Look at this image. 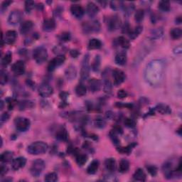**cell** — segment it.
Segmentation results:
<instances>
[{
	"instance_id": "obj_30",
	"label": "cell",
	"mask_w": 182,
	"mask_h": 182,
	"mask_svg": "<svg viewBox=\"0 0 182 182\" xmlns=\"http://www.w3.org/2000/svg\"><path fill=\"white\" fill-rule=\"evenodd\" d=\"M0 159H1L2 162H9V161L13 160V153L9 151L4 152L1 154Z\"/></svg>"
},
{
	"instance_id": "obj_5",
	"label": "cell",
	"mask_w": 182,
	"mask_h": 182,
	"mask_svg": "<svg viewBox=\"0 0 182 182\" xmlns=\"http://www.w3.org/2000/svg\"><path fill=\"white\" fill-rule=\"evenodd\" d=\"M83 31L86 34L94 33V32H98L100 30V24L97 20H93L91 21L85 22L83 24Z\"/></svg>"
},
{
	"instance_id": "obj_42",
	"label": "cell",
	"mask_w": 182,
	"mask_h": 182,
	"mask_svg": "<svg viewBox=\"0 0 182 182\" xmlns=\"http://www.w3.org/2000/svg\"><path fill=\"white\" fill-rule=\"evenodd\" d=\"M144 12L143 9H138L137 10L134 14V19L136 21L141 22L144 19Z\"/></svg>"
},
{
	"instance_id": "obj_45",
	"label": "cell",
	"mask_w": 182,
	"mask_h": 182,
	"mask_svg": "<svg viewBox=\"0 0 182 182\" xmlns=\"http://www.w3.org/2000/svg\"><path fill=\"white\" fill-rule=\"evenodd\" d=\"M110 7H112V9H114V10H119L122 8H123L124 7V4L123 2H110Z\"/></svg>"
},
{
	"instance_id": "obj_55",
	"label": "cell",
	"mask_w": 182,
	"mask_h": 182,
	"mask_svg": "<svg viewBox=\"0 0 182 182\" xmlns=\"http://www.w3.org/2000/svg\"><path fill=\"white\" fill-rule=\"evenodd\" d=\"M9 118V115L7 113H4L2 114V116H1V124L2 125L5 123V122H7V120H8Z\"/></svg>"
},
{
	"instance_id": "obj_32",
	"label": "cell",
	"mask_w": 182,
	"mask_h": 182,
	"mask_svg": "<svg viewBox=\"0 0 182 182\" xmlns=\"http://www.w3.org/2000/svg\"><path fill=\"white\" fill-rule=\"evenodd\" d=\"M142 26H136L135 28L133 29H131V31H129L128 34L129 38L131 39H134L138 37L139 34H141V32L142 31Z\"/></svg>"
},
{
	"instance_id": "obj_59",
	"label": "cell",
	"mask_w": 182,
	"mask_h": 182,
	"mask_svg": "<svg viewBox=\"0 0 182 182\" xmlns=\"http://www.w3.org/2000/svg\"><path fill=\"white\" fill-rule=\"evenodd\" d=\"M181 23V17L179 16V17H177V18L176 19V24H180Z\"/></svg>"
},
{
	"instance_id": "obj_39",
	"label": "cell",
	"mask_w": 182,
	"mask_h": 182,
	"mask_svg": "<svg viewBox=\"0 0 182 182\" xmlns=\"http://www.w3.org/2000/svg\"><path fill=\"white\" fill-rule=\"evenodd\" d=\"M159 9L162 12H169L170 10V3L169 1H161L159 3Z\"/></svg>"
},
{
	"instance_id": "obj_1",
	"label": "cell",
	"mask_w": 182,
	"mask_h": 182,
	"mask_svg": "<svg viewBox=\"0 0 182 182\" xmlns=\"http://www.w3.org/2000/svg\"><path fill=\"white\" fill-rule=\"evenodd\" d=\"M48 148V144L44 142H35L28 147L27 152L31 155H39L46 153Z\"/></svg>"
},
{
	"instance_id": "obj_49",
	"label": "cell",
	"mask_w": 182,
	"mask_h": 182,
	"mask_svg": "<svg viewBox=\"0 0 182 182\" xmlns=\"http://www.w3.org/2000/svg\"><path fill=\"white\" fill-rule=\"evenodd\" d=\"M124 124L127 127H128V128H134V126H135V122H134L133 119H130V118H126L124 119Z\"/></svg>"
},
{
	"instance_id": "obj_54",
	"label": "cell",
	"mask_w": 182,
	"mask_h": 182,
	"mask_svg": "<svg viewBox=\"0 0 182 182\" xmlns=\"http://www.w3.org/2000/svg\"><path fill=\"white\" fill-rule=\"evenodd\" d=\"M118 97L119 98H124L128 96V93L124 90H119L118 92Z\"/></svg>"
},
{
	"instance_id": "obj_44",
	"label": "cell",
	"mask_w": 182,
	"mask_h": 182,
	"mask_svg": "<svg viewBox=\"0 0 182 182\" xmlns=\"http://www.w3.org/2000/svg\"><path fill=\"white\" fill-rule=\"evenodd\" d=\"M135 146H136V144H129V146L126 147H119V148H118V151L122 154H129V153H130V152L132 151V149H133Z\"/></svg>"
},
{
	"instance_id": "obj_22",
	"label": "cell",
	"mask_w": 182,
	"mask_h": 182,
	"mask_svg": "<svg viewBox=\"0 0 182 182\" xmlns=\"http://www.w3.org/2000/svg\"><path fill=\"white\" fill-rule=\"evenodd\" d=\"M127 54L125 52H119L116 55L114 61L119 66H123L127 62Z\"/></svg>"
},
{
	"instance_id": "obj_43",
	"label": "cell",
	"mask_w": 182,
	"mask_h": 182,
	"mask_svg": "<svg viewBox=\"0 0 182 182\" xmlns=\"http://www.w3.org/2000/svg\"><path fill=\"white\" fill-rule=\"evenodd\" d=\"M100 66V56L98 55L93 60V64H92V68L94 71H99Z\"/></svg>"
},
{
	"instance_id": "obj_53",
	"label": "cell",
	"mask_w": 182,
	"mask_h": 182,
	"mask_svg": "<svg viewBox=\"0 0 182 182\" xmlns=\"http://www.w3.org/2000/svg\"><path fill=\"white\" fill-rule=\"evenodd\" d=\"M12 3V1H4L2 2V6H1V11L3 12L5 9H6L7 7H8L10 4Z\"/></svg>"
},
{
	"instance_id": "obj_46",
	"label": "cell",
	"mask_w": 182,
	"mask_h": 182,
	"mask_svg": "<svg viewBox=\"0 0 182 182\" xmlns=\"http://www.w3.org/2000/svg\"><path fill=\"white\" fill-rule=\"evenodd\" d=\"M35 7V3L33 1H26L25 2V10L27 13H30Z\"/></svg>"
},
{
	"instance_id": "obj_41",
	"label": "cell",
	"mask_w": 182,
	"mask_h": 182,
	"mask_svg": "<svg viewBox=\"0 0 182 182\" xmlns=\"http://www.w3.org/2000/svg\"><path fill=\"white\" fill-rule=\"evenodd\" d=\"M44 180L48 182H55L58 180V175L55 172L49 173L45 176Z\"/></svg>"
},
{
	"instance_id": "obj_25",
	"label": "cell",
	"mask_w": 182,
	"mask_h": 182,
	"mask_svg": "<svg viewBox=\"0 0 182 182\" xmlns=\"http://www.w3.org/2000/svg\"><path fill=\"white\" fill-rule=\"evenodd\" d=\"M133 179L135 181H144L146 180V174L143 171V169H138L136 170L133 175Z\"/></svg>"
},
{
	"instance_id": "obj_50",
	"label": "cell",
	"mask_w": 182,
	"mask_h": 182,
	"mask_svg": "<svg viewBox=\"0 0 182 182\" xmlns=\"http://www.w3.org/2000/svg\"><path fill=\"white\" fill-rule=\"evenodd\" d=\"M152 34V38H160L163 34V31L160 29L153 30Z\"/></svg>"
},
{
	"instance_id": "obj_37",
	"label": "cell",
	"mask_w": 182,
	"mask_h": 182,
	"mask_svg": "<svg viewBox=\"0 0 182 182\" xmlns=\"http://www.w3.org/2000/svg\"><path fill=\"white\" fill-rule=\"evenodd\" d=\"M34 106V104L31 101L28 100H24L22 101L19 104V108L21 110H24L27 109H31L32 107Z\"/></svg>"
},
{
	"instance_id": "obj_6",
	"label": "cell",
	"mask_w": 182,
	"mask_h": 182,
	"mask_svg": "<svg viewBox=\"0 0 182 182\" xmlns=\"http://www.w3.org/2000/svg\"><path fill=\"white\" fill-rule=\"evenodd\" d=\"M14 123L16 129L19 132H26L27 129H29L30 124H31L30 120L28 118H22V117L16 118Z\"/></svg>"
},
{
	"instance_id": "obj_35",
	"label": "cell",
	"mask_w": 182,
	"mask_h": 182,
	"mask_svg": "<svg viewBox=\"0 0 182 182\" xmlns=\"http://www.w3.org/2000/svg\"><path fill=\"white\" fill-rule=\"evenodd\" d=\"M94 124L98 128H103L105 127L106 122L102 117H97L94 120Z\"/></svg>"
},
{
	"instance_id": "obj_2",
	"label": "cell",
	"mask_w": 182,
	"mask_h": 182,
	"mask_svg": "<svg viewBox=\"0 0 182 182\" xmlns=\"http://www.w3.org/2000/svg\"><path fill=\"white\" fill-rule=\"evenodd\" d=\"M33 57L35 61L38 64L44 63L48 58V52L47 50L43 46L37 47L33 52Z\"/></svg>"
},
{
	"instance_id": "obj_48",
	"label": "cell",
	"mask_w": 182,
	"mask_h": 182,
	"mask_svg": "<svg viewBox=\"0 0 182 182\" xmlns=\"http://www.w3.org/2000/svg\"><path fill=\"white\" fill-rule=\"evenodd\" d=\"M7 80H8V76H7L6 72H4L3 70H2L1 76H0V81H1V84L2 86L7 83Z\"/></svg>"
},
{
	"instance_id": "obj_18",
	"label": "cell",
	"mask_w": 182,
	"mask_h": 182,
	"mask_svg": "<svg viewBox=\"0 0 182 182\" xmlns=\"http://www.w3.org/2000/svg\"><path fill=\"white\" fill-rule=\"evenodd\" d=\"M86 11L87 14H88L89 16L94 17L98 14L99 8L96 4L93 3V2H89L88 5H87Z\"/></svg>"
},
{
	"instance_id": "obj_60",
	"label": "cell",
	"mask_w": 182,
	"mask_h": 182,
	"mask_svg": "<svg viewBox=\"0 0 182 182\" xmlns=\"http://www.w3.org/2000/svg\"><path fill=\"white\" fill-rule=\"evenodd\" d=\"M3 108H4V103H3V101H1V110L2 109H3Z\"/></svg>"
},
{
	"instance_id": "obj_4",
	"label": "cell",
	"mask_w": 182,
	"mask_h": 182,
	"mask_svg": "<svg viewBox=\"0 0 182 182\" xmlns=\"http://www.w3.org/2000/svg\"><path fill=\"white\" fill-rule=\"evenodd\" d=\"M90 74V56L88 54L85 55L82 61L81 77L82 81H86L88 78Z\"/></svg>"
},
{
	"instance_id": "obj_19",
	"label": "cell",
	"mask_w": 182,
	"mask_h": 182,
	"mask_svg": "<svg viewBox=\"0 0 182 182\" xmlns=\"http://www.w3.org/2000/svg\"><path fill=\"white\" fill-rule=\"evenodd\" d=\"M56 28V21L53 19H46L44 21L43 24V29L44 31L50 32L54 31Z\"/></svg>"
},
{
	"instance_id": "obj_51",
	"label": "cell",
	"mask_w": 182,
	"mask_h": 182,
	"mask_svg": "<svg viewBox=\"0 0 182 182\" xmlns=\"http://www.w3.org/2000/svg\"><path fill=\"white\" fill-rule=\"evenodd\" d=\"M123 8H124L125 13L128 15H129L130 14H132V12H133L134 10V7L133 4H129L128 6H124V5Z\"/></svg>"
},
{
	"instance_id": "obj_38",
	"label": "cell",
	"mask_w": 182,
	"mask_h": 182,
	"mask_svg": "<svg viewBox=\"0 0 182 182\" xmlns=\"http://www.w3.org/2000/svg\"><path fill=\"white\" fill-rule=\"evenodd\" d=\"M76 93L78 96H83L87 93L86 87L83 84H78L76 88Z\"/></svg>"
},
{
	"instance_id": "obj_29",
	"label": "cell",
	"mask_w": 182,
	"mask_h": 182,
	"mask_svg": "<svg viewBox=\"0 0 182 182\" xmlns=\"http://www.w3.org/2000/svg\"><path fill=\"white\" fill-rule=\"evenodd\" d=\"M102 46V43L98 39H92L89 41L88 49L91 50L99 49Z\"/></svg>"
},
{
	"instance_id": "obj_36",
	"label": "cell",
	"mask_w": 182,
	"mask_h": 182,
	"mask_svg": "<svg viewBox=\"0 0 182 182\" xmlns=\"http://www.w3.org/2000/svg\"><path fill=\"white\" fill-rule=\"evenodd\" d=\"M118 43L122 48L128 49L129 47V42L128 39L124 38V36H119L118 38Z\"/></svg>"
},
{
	"instance_id": "obj_15",
	"label": "cell",
	"mask_w": 182,
	"mask_h": 182,
	"mask_svg": "<svg viewBox=\"0 0 182 182\" xmlns=\"http://www.w3.org/2000/svg\"><path fill=\"white\" fill-rule=\"evenodd\" d=\"M71 14L77 19H81L84 15V9L79 4H73L71 7Z\"/></svg>"
},
{
	"instance_id": "obj_31",
	"label": "cell",
	"mask_w": 182,
	"mask_h": 182,
	"mask_svg": "<svg viewBox=\"0 0 182 182\" xmlns=\"http://www.w3.org/2000/svg\"><path fill=\"white\" fill-rule=\"evenodd\" d=\"M129 168V162L125 159H123L119 161V171L121 173H125Z\"/></svg>"
},
{
	"instance_id": "obj_9",
	"label": "cell",
	"mask_w": 182,
	"mask_h": 182,
	"mask_svg": "<svg viewBox=\"0 0 182 182\" xmlns=\"http://www.w3.org/2000/svg\"><path fill=\"white\" fill-rule=\"evenodd\" d=\"M65 61H66V57L64 56H57L56 58H54L50 61L48 66V71L50 72L54 71L57 67L63 64Z\"/></svg>"
},
{
	"instance_id": "obj_23",
	"label": "cell",
	"mask_w": 182,
	"mask_h": 182,
	"mask_svg": "<svg viewBox=\"0 0 182 182\" xmlns=\"http://www.w3.org/2000/svg\"><path fill=\"white\" fill-rule=\"evenodd\" d=\"M56 138H58L60 140L66 141L68 140V132L64 128H61L58 129L56 133Z\"/></svg>"
},
{
	"instance_id": "obj_57",
	"label": "cell",
	"mask_w": 182,
	"mask_h": 182,
	"mask_svg": "<svg viewBox=\"0 0 182 182\" xmlns=\"http://www.w3.org/2000/svg\"><path fill=\"white\" fill-rule=\"evenodd\" d=\"M104 180L109 181H117V179H116V176L112 175V174H109L108 176H105V178Z\"/></svg>"
},
{
	"instance_id": "obj_21",
	"label": "cell",
	"mask_w": 182,
	"mask_h": 182,
	"mask_svg": "<svg viewBox=\"0 0 182 182\" xmlns=\"http://www.w3.org/2000/svg\"><path fill=\"white\" fill-rule=\"evenodd\" d=\"M34 26V24L31 21H26L21 24L20 26V32L21 34H26L31 31Z\"/></svg>"
},
{
	"instance_id": "obj_40",
	"label": "cell",
	"mask_w": 182,
	"mask_h": 182,
	"mask_svg": "<svg viewBox=\"0 0 182 182\" xmlns=\"http://www.w3.org/2000/svg\"><path fill=\"white\" fill-rule=\"evenodd\" d=\"M12 55L10 52H8L6 54L4 55L3 58L2 59V65L3 66H7L8 65L10 64L11 63L12 60Z\"/></svg>"
},
{
	"instance_id": "obj_27",
	"label": "cell",
	"mask_w": 182,
	"mask_h": 182,
	"mask_svg": "<svg viewBox=\"0 0 182 182\" xmlns=\"http://www.w3.org/2000/svg\"><path fill=\"white\" fill-rule=\"evenodd\" d=\"M99 168V161L98 160H94L92 161L91 164L87 169V172L89 174H94L98 171Z\"/></svg>"
},
{
	"instance_id": "obj_58",
	"label": "cell",
	"mask_w": 182,
	"mask_h": 182,
	"mask_svg": "<svg viewBox=\"0 0 182 182\" xmlns=\"http://www.w3.org/2000/svg\"><path fill=\"white\" fill-rule=\"evenodd\" d=\"M71 55L73 58H76V57L78 56L79 52L77 50H72L71 51Z\"/></svg>"
},
{
	"instance_id": "obj_33",
	"label": "cell",
	"mask_w": 182,
	"mask_h": 182,
	"mask_svg": "<svg viewBox=\"0 0 182 182\" xmlns=\"http://www.w3.org/2000/svg\"><path fill=\"white\" fill-rule=\"evenodd\" d=\"M53 51L55 54H57L58 56H64V54L67 51V49L64 46L58 45L54 47Z\"/></svg>"
},
{
	"instance_id": "obj_16",
	"label": "cell",
	"mask_w": 182,
	"mask_h": 182,
	"mask_svg": "<svg viewBox=\"0 0 182 182\" xmlns=\"http://www.w3.org/2000/svg\"><path fill=\"white\" fill-rule=\"evenodd\" d=\"M26 158L23 157V156H20V157L16 158L12 160V168L14 170H19V169L24 167V166L26 165Z\"/></svg>"
},
{
	"instance_id": "obj_20",
	"label": "cell",
	"mask_w": 182,
	"mask_h": 182,
	"mask_svg": "<svg viewBox=\"0 0 182 182\" xmlns=\"http://www.w3.org/2000/svg\"><path fill=\"white\" fill-rule=\"evenodd\" d=\"M65 76H66V78L69 80V81H72V80L76 78V77L77 76V70L76 68V67L73 66V65L69 66L66 70Z\"/></svg>"
},
{
	"instance_id": "obj_24",
	"label": "cell",
	"mask_w": 182,
	"mask_h": 182,
	"mask_svg": "<svg viewBox=\"0 0 182 182\" xmlns=\"http://www.w3.org/2000/svg\"><path fill=\"white\" fill-rule=\"evenodd\" d=\"M155 110L159 113H161V114H169L171 113V110L169 108V107L164 104L157 105L155 108Z\"/></svg>"
},
{
	"instance_id": "obj_34",
	"label": "cell",
	"mask_w": 182,
	"mask_h": 182,
	"mask_svg": "<svg viewBox=\"0 0 182 182\" xmlns=\"http://www.w3.org/2000/svg\"><path fill=\"white\" fill-rule=\"evenodd\" d=\"M170 36L173 39H179L182 36V31L179 28H174L171 30Z\"/></svg>"
},
{
	"instance_id": "obj_14",
	"label": "cell",
	"mask_w": 182,
	"mask_h": 182,
	"mask_svg": "<svg viewBox=\"0 0 182 182\" xmlns=\"http://www.w3.org/2000/svg\"><path fill=\"white\" fill-rule=\"evenodd\" d=\"M17 38V33L13 30H10L4 34L3 41L6 44H13Z\"/></svg>"
},
{
	"instance_id": "obj_10",
	"label": "cell",
	"mask_w": 182,
	"mask_h": 182,
	"mask_svg": "<svg viewBox=\"0 0 182 182\" xmlns=\"http://www.w3.org/2000/svg\"><path fill=\"white\" fill-rule=\"evenodd\" d=\"M53 93V88L46 83H42L39 88V95L41 97H44V98H48L50 96H51Z\"/></svg>"
},
{
	"instance_id": "obj_11",
	"label": "cell",
	"mask_w": 182,
	"mask_h": 182,
	"mask_svg": "<svg viewBox=\"0 0 182 182\" xmlns=\"http://www.w3.org/2000/svg\"><path fill=\"white\" fill-rule=\"evenodd\" d=\"M113 78L114 80V83L116 86H118V85H120L124 81V80H125V74L121 70H114L113 71Z\"/></svg>"
},
{
	"instance_id": "obj_26",
	"label": "cell",
	"mask_w": 182,
	"mask_h": 182,
	"mask_svg": "<svg viewBox=\"0 0 182 182\" xmlns=\"http://www.w3.org/2000/svg\"><path fill=\"white\" fill-rule=\"evenodd\" d=\"M106 169L110 171H113L116 168V161L114 158H108L105 161Z\"/></svg>"
},
{
	"instance_id": "obj_28",
	"label": "cell",
	"mask_w": 182,
	"mask_h": 182,
	"mask_svg": "<svg viewBox=\"0 0 182 182\" xmlns=\"http://www.w3.org/2000/svg\"><path fill=\"white\" fill-rule=\"evenodd\" d=\"M76 159L77 164L80 166H83L88 160V156L83 153L76 152Z\"/></svg>"
},
{
	"instance_id": "obj_8",
	"label": "cell",
	"mask_w": 182,
	"mask_h": 182,
	"mask_svg": "<svg viewBox=\"0 0 182 182\" xmlns=\"http://www.w3.org/2000/svg\"><path fill=\"white\" fill-rule=\"evenodd\" d=\"M122 21L118 15H113L108 19V28L110 31H115L121 26Z\"/></svg>"
},
{
	"instance_id": "obj_52",
	"label": "cell",
	"mask_w": 182,
	"mask_h": 182,
	"mask_svg": "<svg viewBox=\"0 0 182 182\" xmlns=\"http://www.w3.org/2000/svg\"><path fill=\"white\" fill-rule=\"evenodd\" d=\"M147 169L149 173L152 176H155L156 173H157V169H156V166L150 165V166H148L147 167Z\"/></svg>"
},
{
	"instance_id": "obj_47",
	"label": "cell",
	"mask_w": 182,
	"mask_h": 182,
	"mask_svg": "<svg viewBox=\"0 0 182 182\" xmlns=\"http://www.w3.org/2000/svg\"><path fill=\"white\" fill-rule=\"evenodd\" d=\"M58 38L63 42L68 41H70V39H71V34H70L68 32H63V33L59 35Z\"/></svg>"
},
{
	"instance_id": "obj_13",
	"label": "cell",
	"mask_w": 182,
	"mask_h": 182,
	"mask_svg": "<svg viewBox=\"0 0 182 182\" xmlns=\"http://www.w3.org/2000/svg\"><path fill=\"white\" fill-rule=\"evenodd\" d=\"M25 69H26V66H25L24 62L22 61H18L16 63L13 64L12 67V71L14 72V74L17 75V76H21V75L24 74L25 72Z\"/></svg>"
},
{
	"instance_id": "obj_56",
	"label": "cell",
	"mask_w": 182,
	"mask_h": 182,
	"mask_svg": "<svg viewBox=\"0 0 182 182\" xmlns=\"http://www.w3.org/2000/svg\"><path fill=\"white\" fill-rule=\"evenodd\" d=\"M7 171H8V169H7L6 166L4 165L1 166V168H0V175H1L2 177L4 175V174H7Z\"/></svg>"
},
{
	"instance_id": "obj_7",
	"label": "cell",
	"mask_w": 182,
	"mask_h": 182,
	"mask_svg": "<svg viewBox=\"0 0 182 182\" xmlns=\"http://www.w3.org/2000/svg\"><path fill=\"white\" fill-rule=\"evenodd\" d=\"M23 18V14L19 10H14L9 14L8 17V23L12 26H16L20 23Z\"/></svg>"
},
{
	"instance_id": "obj_12",
	"label": "cell",
	"mask_w": 182,
	"mask_h": 182,
	"mask_svg": "<svg viewBox=\"0 0 182 182\" xmlns=\"http://www.w3.org/2000/svg\"><path fill=\"white\" fill-rule=\"evenodd\" d=\"M109 72L107 71V70L104 71L103 74V88L104 91L106 93L110 94L112 92V88H113V86H112V83L109 78Z\"/></svg>"
},
{
	"instance_id": "obj_17",
	"label": "cell",
	"mask_w": 182,
	"mask_h": 182,
	"mask_svg": "<svg viewBox=\"0 0 182 182\" xmlns=\"http://www.w3.org/2000/svg\"><path fill=\"white\" fill-rule=\"evenodd\" d=\"M88 88L93 93L98 92L101 88V83L98 79L93 78L90 80L88 82Z\"/></svg>"
},
{
	"instance_id": "obj_3",
	"label": "cell",
	"mask_w": 182,
	"mask_h": 182,
	"mask_svg": "<svg viewBox=\"0 0 182 182\" xmlns=\"http://www.w3.org/2000/svg\"><path fill=\"white\" fill-rule=\"evenodd\" d=\"M45 166H46L45 162L42 159H36L34 161L30 169V172L31 175L35 177H38L44 171Z\"/></svg>"
}]
</instances>
